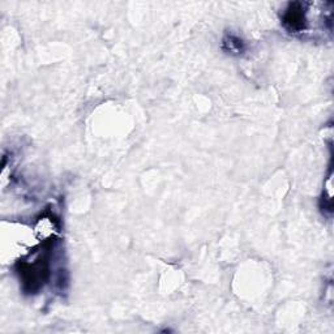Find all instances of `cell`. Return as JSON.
<instances>
[{
    "label": "cell",
    "instance_id": "cell-1",
    "mask_svg": "<svg viewBox=\"0 0 334 334\" xmlns=\"http://www.w3.org/2000/svg\"><path fill=\"white\" fill-rule=\"evenodd\" d=\"M223 48L231 54H241L244 51V42L236 36H226L223 38Z\"/></svg>",
    "mask_w": 334,
    "mask_h": 334
}]
</instances>
